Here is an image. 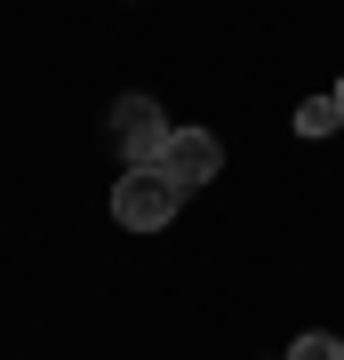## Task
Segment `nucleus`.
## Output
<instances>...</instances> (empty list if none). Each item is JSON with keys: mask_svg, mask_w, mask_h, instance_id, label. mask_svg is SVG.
Instances as JSON below:
<instances>
[{"mask_svg": "<svg viewBox=\"0 0 344 360\" xmlns=\"http://www.w3.org/2000/svg\"><path fill=\"white\" fill-rule=\"evenodd\" d=\"M177 208H184V193L160 176V168H120V184H113V224L160 232V224H177Z\"/></svg>", "mask_w": 344, "mask_h": 360, "instance_id": "1", "label": "nucleus"}, {"mask_svg": "<svg viewBox=\"0 0 344 360\" xmlns=\"http://www.w3.org/2000/svg\"><path fill=\"white\" fill-rule=\"evenodd\" d=\"M160 176L177 184V193H200V184H217V168H224V144L208 136V129H168V144H160Z\"/></svg>", "mask_w": 344, "mask_h": 360, "instance_id": "2", "label": "nucleus"}, {"mask_svg": "<svg viewBox=\"0 0 344 360\" xmlns=\"http://www.w3.org/2000/svg\"><path fill=\"white\" fill-rule=\"evenodd\" d=\"M113 136H120L128 168H153L160 144H168V112H160L153 96H120V104H113Z\"/></svg>", "mask_w": 344, "mask_h": 360, "instance_id": "3", "label": "nucleus"}, {"mask_svg": "<svg viewBox=\"0 0 344 360\" xmlns=\"http://www.w3.org/2000/svg\"><path fill=\"white\" fill-rule=\"evenodd\" d=\"M336 129H344L336 96H305V104H296V136H336Z\"/></svg>", "mask_w": 344, "mask_h": 360, "instance_id": "4", "label": "nucleus"}, {"mask_svg": "<svg viewBox=\"0 0 344 360\" xmlns=\"http://www.w3.org/2000/svg\"><path fill=\"white\" fill-rule=\"evenodd\" d=\"M288 360H344V336H296V345H288Z\"/></svg>", "mask_w": 344, "mask_h": 360, "instance_id": "5", "label": "nucleus"}, {"mask_svg": "<svg viewBox=\"0 0 344 360\" xmlns=\"http://www.w3.org/2000/svg\"><path fill=\"white\" fill-rule=\"evenodd\" d=\"M329 96H336V112H344V80H336V89H329Z\"/></svg>", "mask_w": 344, "mask_h": 360, "instance_id": "6", "label": "nucleus"}]
</instances>
